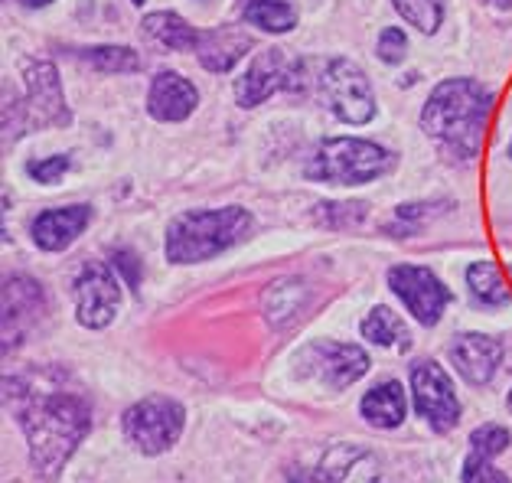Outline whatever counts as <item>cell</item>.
I'll list each match as a JSON object with an SVG mask.
<instances>
[{"instance_id":"27","label":"cell","mask_w":512,"mask_h":483,"mask_svg":"<svg viewBox=\"0 0 512 483\" xmlns=\"http://www.w3.org/2000/svg\"><path fill=\"white\" fill-rule=\"evenodd\" d=\"M509 444H512V435H509L503 425H480L470 435V448L486 454V457H496V454L509 451Z\"/></svg>"},{"instance_id":"26","label":"cell","mask_w":512,"mask_h":483,"mask_svg":"<svg viewBox=\"0 0 512 483\" xmlns=\"http://www.w3.org/2000/svg\"><path fill=\"white\" fill-rule=\"evenodd\" d=\"M451 206L454 203H408L402 209H395V216L389 222V232H395V235H411V232H418L428 219L447 213Z\"/></svg>"},{"instance_id":"16","label":"cell","mask_w":512,"mask_h":483,"mask_svg":"<svg viewBox=\"0 0 512 483\" xmlns=\"http://www.w3.org/2000/svg\"><path fill=\"white\" fill-rule=\"evenodd\" d=\"M199 105V92L190 79L177 76V72H160L151 82V92H147V111L157 121H186Z\"/></svg>"},{"instance_id":"10","label":"cell","mask_w":512,"mask_h":483,"mask_svg":"<svg viewBox=\"0 0 512 483\" xmlns=\"http://www.w3.org/2000/svg\"><path fill=\"white\" fill-rule=\"evenodd\" d=\"M121 284L102 262H89L76 278V320L85 330H105L118 317Z\"/></svg>"},{"instance_id":"37","label":"cell","mask_w":512,"mask_h":483,"mask_svg":"<svg viewBox=\"0 0 512 483\" xmlns=\"http://www.w3.org/2000/svg\"><path fill=\"white\" fill-rule=\"evenodd\" d=\"M509 157H512V144H509Z\"/></svg>"},{"instance_id":"9","label":"cell","mask_w":512,"mask_h":483,"mask_svg":"<svg viewBox=\"0 0 512 483\" xmlns=\"http://www.w3.org/2000/svg\"><path fill=\"white\" fill-rule=\"evenodd\" d=\"M389 288L408 307V314L424 327H434L447 304L454 301L451 288L421 265H395L389 268Z\"/></svg>"},{"instance_id":"21","label":"cell","mask_w":512,"mask_h":483,"mask_svg":"<svg viewBox=\"0 0 512 483\" xmlns=\"http://www.w3.org/2000/svg\"><path fill=\"white\" fill-rule=\"evenodd\" d=\"M362 337H366L372 346H398V350H408V327L402 324L392 307H372V311L362 317Z\"/></svg>"},{"instance_id":"5","label":"cell","mask_w":512,"mask_h":483,"mask_svg":"<svg viewBox=\"0 0 512 483\" xmlns=\"http://www.w3.org/2000/svg\"><path fill=\"white\" fill-rule=\"evenodd\" d=\"M23 85L27 98L23 105H4V131L10 128V138H17V125L23 128H53L69 125L72 111L62 98V79L49 59H27L23 63Z\"/></svg>"},{"instance_id":"7","label":"cell","mask_w":512,"mask_h":483,"mask_svg":"<svg viewBox=\"0 0 512 483\" xmlns=\"http://www.w3.org/2000/svg\"><path fill=\"white\" fill-rule=\"evenodd\" d=\"M320 102L346 125H369L376 118V92L356 63L349 59H330L317 76Z\"/></svg>"},{"instance_id":"6","label":"cell","mask_w":512,"mask_h":483,"mask_svg":"<svg viewBox=\"0 0 512 483\" xmlns=\"http://www.w3.org/2000/svg\"><path fill=\"white\" fill-rule=\"evenodd\" d=\"M124 435L137 451L157 457L180 441L186 425V408L170 395H147L124 412Z\"/></svg>"},{"instance_id":"3","label":"cell","mask_w":512,"mask_h":483,"mask_svg":"<svg viewBox=\"0 0 512 483\" xmlns=\"http://www.w3.org/2000/svg\"><path fill=\"white\" fill-rule=\"evenodd\" d=\"M255 229V219L242 206L222 209H193L177 216L167 226V258L173 265L209 262L232 245L245 242Z\"/></svg>"},{"instance_id":"15","label":"cell","mask_w":512,"mask_h":483,"mask_svg":"<svg viewBox=\"0 0 512 483\" xmlns=\"http://www.w3.org/2000/svg\"><path fill=\"white\" fill-rule=\"evenodd\" d=\"M314 373L330 382L333 389H346L353 386L356 379L369 373V356L362 346L356 343H317L314 350Z\"/></svg>"},{"instance_id":"23","label":"cell","mask_w":512,"mask_h":483,"mask_svg":"<svg viewBox=\"0 0 512 483\" xmlns=\"http://www.w3.org/2000/svg\"><path fill=\"white\" fill-rule=\"evenodd\" d=\"M395 10L421 33H437L447 14V0H392Z\"/></svg>"},{"instance_id":"12","label":"cell","mask_w":512,"mask_h":483,"mask_svg":"<svg viewBox=\"0 0 512 483\" xmlns=\"http://www.w3.org/2000/svg\"><path fill=\"white\" fill-rule=\"evenodd\" d=\"M451 366L457 369V376L470 382V386H486L496 369L503 366V343L486 337V333H457L447 346Z\"/></svg>"},{"instance_id":"11","label":"cell","mask_w":512,"mask_h":483,"mask_svg":"<svg viewBox=\"0 0 512 483\" xmlns=\"http://www.w3.org/2000/svg\"><path fill=\"white\" fill-rule=\"evenodd\" d=\"M46 311L43 288L27 275H14L4 281V353L17 350L23 337L40 324Z\"/></svg>"},{"instance_id":"13","label":"cell","mask_w":512,"mask_h":483,"mask_svg":"<svg viewBox=\"0 0 512 483\" xmlns=\"http://www.w3.org/2000/svg\"><path fill=\"white\" fill-rule=\"evenodd\" d=\"M291 66H287V59L281 49H265V53H258L248 69L242 72V79L235 82V102L242 108H255L261 102H268L274 92H281L284 85H291Z\"/></svg>"},{"instance_id":"4","label":"cell","mask_w":512,"mask_h":483,"mask_svg":"<svg viewBox=\"0 0 512 483\" xmlns=\"http://www.w3.org/2000/svg\"><path fill=\"white\" fill-rule=\"evenodd\" d=\"M398 164V157L376 141L362 138H327L307 157V180L333 183V187H362L369 180L385 177Z\"/></svg>"},{"instance_id":"19","label":"cell","mask_w":512,"mask_h":483,"mask_svg":"<svg viewBox=\"0 0 512 483\" xmlns=\"http://www.w3.org/2000/svg\"><path fill=\"white\" fill-rule=\"evenodd\" d=\"M144 36L164 49L186 53V49H196L199 30H193L190 23H186L180 14H173V10H157V14L144 17Z\"/></svg>"},{"instance_id":"17","label":"cell","mask_w":512,"mask_h":483,"mask_svg":"<svg viewBox=\"0 0 512 483\" xmlns=\"http://www.w3.org/2000/svg\"><path fill=\"white\" fill-rule=\"evenodd\" d=\"M248 49H252V36L242 27H219V30H199L193 53L206 72H232L242 63Z\"/></svg>"},{"instance_id":"20","label":"cell","mask_w":512,"mask_h":483,"mask_svg":"<svg viewBox=\"0 0 512 483\" xmlns=\"http://www.w3.org/2000/svg\"><path fill=\"white\" fill-rule=\"evenodd\" d=\"M467 288L473 294V301L480 307H509L512 304V291L493 262H473L467 268Z\"/></svg>"},{"instance_id":"32","label":"cell","mask_w":512,"mask_h":483,"mask_svg":"<svg viewBox=\"0 0 512 483\" xmlns=\"http://www.w3.org/2000/svg\"><path fill=\"white\" fill-rule=\"evenodd\" d=\"M115 265H118V271H121V278L128 281L131 288H137V284H141V262H134V255H131L128 249L115 252Z\"/></svg>"},{"instance_id":"33","label":"cell","mask_w":512,"mask_h":483,"mask_svg":"<svg viewBox=\"0 0 512 483\" xmlns=\"http://www.w3.org/2000/svg\"><path fill=\"white\" fill-rule=\"evenodd\" d=\"M483 4H490L496 10H512V0H483Z\"/></svg>"},{"instance_id":"25","label":"cell","mask_w":512,"mask_h":483,"mask_svg":"<svg viewBox=\"0 0 512 483\" xmlns=\"http://www.w3.org/2000/svg\"><path fill=\"white\" fill-rule=\"evenodd\" d=\"M362 461H372V454L359 451V448H333L327 454V461H323L320 474L327 480H366V474L356 470V464H362Z\"/></svg>"},{"instance_id":"24","label":"cell","mask_w":512,"mask_h":483,"mask_svg":"<svg viewBox=\"0 0 512 483\" xmlns=\"http://www.w3.org/2000/svg\"><path fill=\"white\" fill-rule=\"evenodd\" d=\"M79 59H85L98 72H137L141 69V56L131 46H95L82 49Z\"/></svg>"},{"instance_id":"36","label":"cell","mask_w":512,"mask_h":483,"mask_svg":"<svg viewBox=\"0 0 512 483\" xmlns=\"http://www.w3.org/2000/svg\"><path fill=\"white\" fill-rule=\"evenodd\" d=\"M134 4H137V7H141V4H144V0H134Z\"/></svg>"},{"instance_id":"8","label":"cell","mask_w":512,"mask_h":483,"mask_svg":"<svg viewBox=\"0 0 512 483\" xmlns=\"http://www.w3.org/2000/svg\"><path fill=\"white\" fill-rule=\"evenodd\" d=\"M411 399L418 415L428 421L437 435H447L460 421V399L454 392L451 376L444 373L437 359H418L411 366Z\"/></svg>"},{"instance_id":"29","label":"cell","mask_w":512,"mask_h":483,"mask_svg":"<svg viewBox=\"0 0 512 483\" xmlns=\"http://www.w3.org/2000/svg\"><path fill=\"white\" fill-rule=\"evenodd\" d=\"M376 53L382 63H389V66H398V63H405V56H408V36L398 30V27H385L379 33V43H376Z\"/></svg>"},{"instance_id":"14","label":"cell","mask_w":512,"mask_h":483,"mask_svg":"<svg viewBox=\"0 0 512 483\" xmlns=\"http://www.w3.org/2000/svg\"><path fill=\"white\" fill-rule=\"evenodd\" d=\"M92 209L89 206H62V209H46L30 222V235L40 252H62L69 249L79 235L89 229Z\"/></svg>"},{"instance_id":"1","label":"cell","mask_w":512,"mask_h":483,"mask_svg":"<svg viewBox=\"0 0 512 483\" xmlns=\"http://www.w3.org/2000/svg\"><path fill=\"white\" fill-rule=\"evenodd\" d=\"M4 402L20 421L23 435H27L33 467L46 477L59 474L72 451L79 448V441L89 435L92 412L76 395H43L30 382L10 376L4 379Z\"/></svg>"},{"instance_id":"18","label":"cell","mask_w":512,"mask_h":483,"mask_svg":"<svg viewBox=\"0 0 512 483\" xmlns=\"http://www.w3.org/2000/svg\"><path fill=\"white\" fill-rule=\"evenodd\" d=\"M359 412H362V418H366L372 428H398L405 421V412H408L402 382L389 379V382H379V386H372L366 395H362Z\"/></svg>"},{"instance_id":"22","label":"cell","mask_w":512,"mask_h":483,"mask_svg":"<svg viewBox=\"0 0 512 483\" xmlns=\"http://www.w3.org/2000/svg\"><path fill=\"white\" fill-rule=\"evenodd\" d=\"M245 23L265 33H291L297 27V7L291 0H248Z\"/></svg>"},{"instance_id":"28","label":"cell","mask_w":512,"mask_h":483,"mask_svg":"<svg viewBox=\"0 0 512 483\" xmlns=\"http://www.w3.org/2000/svg\"><path fill=\"white\" fill-rule=\"evenodd\" d=\"M460 480H467V483H503V480H509V474H506V470L493 467V464H490V457H486V454L473 451V454L467 457L464 470H460Z\"/></svg>"},{"instance_id":"35","label":"cell","mask_w":512,"mask_h":483,"mask_svg":"<svg viewBox=\"0 0 512 483\" xmlns=\"http://www.w3.org/2000/svg\"><path fill=\"white\" fill-rule=\"evenodd\" d=\"M506 405H509V412H512V392H509V399H506Z\"/></svg>"},{"instance_id":"31","label":"cell","mask_w":512,"mask_h":483,"mask_svg":"<svg viewBox=\"0 0 512 483\" xmlns=\"http://www.w3.org/2000/svg\"><path fill=\"white\" fill-rule=\"evenodd\" d=\"M69 167H72V160L62 154V157H49V160H33L27 170H30V177L36 183H46V187H53V183H59L62 177H66Z\"/></svg>"},{"instance_id":"30","label":"cell","mask_w":512,"mask_h":483,"mask_svg":"<svg viewBox=\"0 0 512 483\" xmlns=\"http://www.w3.org/2000/svg\"><path fill=\"white\" fill-rule=\"evenodd\" d=\"M317 216L327 222L330 229H343V226H359L362 216H366V206L353 203V206H343V203H330V206H320Z\"/></svg>"},{"instance_id":"2","label":"cell","mask_w":512,"mask_h":483,"mask_svg":"<svg viewBox=\"0 0 512 483\" xmlns=\"http://www.w3.org/2000/svg\"><path fill=\"white\" fill-rule=\"evenodd\" d=\"M493 111V92L477 79H447L428 95L421 108V128L454 160L477 157L486 121Z\"/></svg>"},{"instance_id":"34","label":"cell","mask_w":512,"mask_h":483,"mask_svg":"<svg viewBox=\"0 0 512 483\" xmlns=\"http://www.w3.org/2000/svg\"><path fill=\"white\" fill-rule=\"evenodd\" d=\"M27 7H46V4H53V0H23Z\"/></svg>"}]
</instances>
